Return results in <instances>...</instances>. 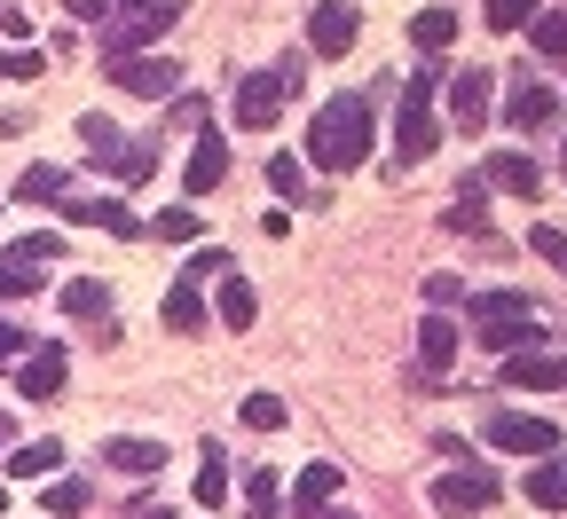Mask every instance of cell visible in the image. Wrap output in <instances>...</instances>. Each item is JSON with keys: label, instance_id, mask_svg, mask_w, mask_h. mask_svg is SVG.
Instances as JSON below:
<instances>
[{"label": "cell", "instance_id": "cell-1", "mask_svg": "<svg viewBox=\"0 0 567 519\" xmlns=\"http://www.w3.org/2000/svg\"><path fill=\"white\" fill-rule=\"evenodd\" d=\"M308 158L323 174H354V166H363L371 158V103L363 95H331L316 111V126H308Z\"/></svg>", "mask_w": 567, "mask_h": 519}, {"label": "cell", "instance_id": "cell-2", "mask_svg": "<svg viewBox=\"0 0 567 519\" xmlns=\"http://www.w3.org/2000/svg\"><path fill=\"white\" fill-rule=\"evenodd\" d=\"M473 339L488 354H528L536 346V300L528 291H473Z\"/></svg>", "mask_w": 567, "mask_h": 519}, {"label": "cell", "instance_id": "cell-3", "mask_svg": "<svg viewBox=\"0 0 567 519\" xmlns=\"http://www.w3.org/2000/svg\"><path fill=\"white\" fill-rule=\"evenodd\" d=\"M434 95H442V71H410V87H402V126H394L402 166L434 158V142H442V126H434Z\"/></svg>", "mask_w": 567, "mask_h": 519}, {"label": "cell", "instance_id": "cell-4", "mask_svg": "<svg viewBox=\"0 0 567 519\" xmlns=\"http://www.w3.org/2000/svg\"><path fill=\"white\" fill-rule=\"evenodd\" d=\"M488 449H505V457H551L559 449V425L551 417H520V409H496L488 417Z\"/></svg>", "mask_w": 567, "mask_h": 519}, {"label": "cell", "instance_id": "cell-5", "mask_svg": "<svg viewBox=\"0 0 567 519\" xmlns=\"http://www.w3.org/2000/svg\"><path fill=\"white\" fill-rule=\"evenodd\" d=\"M292 95H300V87H292V80H284V71H276V63H268V71H252V80L237 87V126H245V134H260V126H276V118H284V103H292Z\"/></svg>", "mask_w": 567, "mask_h": 519}, {"label": "cell", "instance_id": "cell-6", "mask_svg": "<svg viewBox=\"0 0 567 519\" xmlns=\"http://www.w3.org/2000/svg\"><path fill=\"white\" fill-rule=\"evenodd\" d=\"M111 87H126V95H142V103H158V95L182 87V71H174L166 55H118V63H111Z\"/></svg>", "mask_w": 567, "mask_h": 519}, {"label": "cell", "instance_id": "cell-7", "mask_svg": "<svg viewBox=\"0 0 567 519\" xmlns=\"http://www.w3.org/2000/svg\"><path fill=\"white\" fill-rule=\"evenodd\" d=\"M488 504H496V473H442L434 480V511L442 519H473Z\"/></svg>", "mask_w": 567, "mask_h": 519}, {"label": "cell", "instance_id": "cell-8", "mask_svg": "<svg viewBox=\"0 0 567 519\" xmlns=\"http://www.w3.org/2000/svg\"><path fill=\"white\" fill-rule=\"evenodd\" d=\"M63 370H71V354H63L55 339H40V346L17 362V394H24V402H55V394H63Z\"/></svg>", "mask_w": 567, "mask_h": 519}, {"label": "cell", "instance_id": "cell-9", "mask_svg": "<svg viewBox=\"0 0 567 519\" xmlns=\"http://www.w3.org/2000/svg\"><path fill=\"white\" fill-rule=\"evenodd\" d=\"M354 40H363V17H354V0H323V9L308 17V48H316V55H347Z\"/></svg>", "mask_w": 567, "mask_h": 519}, {"label": "cell", "instance_id": "cell-10", "mask_svg": "<svg viewBox=\"0 0 567 519\" xmlns=\"http://www.w3.org/2000/svg\"><path fill=\"white\" fill-rule=\"evenodd\" d=\"M481 181H488V189H505V197H528V205L544 197V166H536L528 150H496Z\"/></svg>", "mask_w": 567, "mask_h": 519}, {"label": "cell", "instance_id": "cell-11", "mask_svg": "<svg viewBox=\"0 0 567 519\" xmlns=\"http://www.w3.org/2000/svg\"><path fill=\"white\" fill-rule=\"evenodd\" d=\"M442 87H450V118H457L465 134L488 126V111H496V95H488L496 80H488V71H457V80H442Z\"/></svg>", "mask_w": 567, "mask_h": 519}, {"label": "cell", "instance_id": "cell-12", "mask_svg": "<svg viewBox=\"0 0 567 519\" xmlns=\"http://www.w3.org/2000/svg\"><path fill=\"white\" fill-rule=\"evenodd\" d=\"M505 386H520V394H551V386H567V354H544V346L513 354V362H505Z\"/></svg>", "mask_w": 567, "mask_h": 519}, {"label": "cell", "instance_id": "cell-13", "mask_svg": "<svg viewBox=\"0 0 567 519\" xmlns=\"http://www.w3.org/2000/svg\"><path fill=\"white\" fill-rule=\"evenodd\" d=\"M103 465H111V473H126V480H151V473L166 465V440H142V433H118V440H103Z\"/></svg>", "mask_w": 567, "mask_h": 519}, {"label": "cell", "instance_id": "cell-14", "mask_svg": "<svg viewBox=\"0 0 567 519\" xmlns=\"http://www.w3.org/2000/svg\"><path fill=\"white\" fill-rule=\"evenodd\" d=\"M166 17H174V9H166V0H158V9H151V17H118V24H103L95 40H103V55L118 63V55H134V48H151V40L166 32Z\"/></svg>", "mask_w": 567, "mask_h": 519}, {"label": "cell", "instance_id": "cell-15", "mask_svg": "<svg viewBox=\"0 0 567 519\" xmlns=\"http://www.w3.org/2000/svg\"><path fill=\"white\" fill-rule=\"evenodd\" d=\"M339 480H347L339 465H308V473L292 480V519H323V511H331V496H339Z\"/></svg>", "mask_w": 567, "mask_h": 519}, {"label": "cell", "instance_id": "cell-16", "mask_svg": "<svg viewBox=\"0 0 567 519\" xmlns=\"http://www.w3.org/2000/svg\"><path fill=\"white\" fill-rule=\"evenodd\" d=\"M221 174H229L221 134H197V150H189V166H182V189H189V197H205V189H221Z\"/></svg>", "mask_w": 567, "mask_h": 519}, {"label": "cell", "instance_id": "cell-17", "mask_svg": "<svg viewBox=\"0 0 567 519\" xmlns=\"http://www.w3.org/2000/svg\"><path fill=\"white\" fill-rule=\"evenodd\" d=\"M417 362H425V378H442V370L457 362V323L450 315H425L417 323Z\"/></svg>", "mask_w": 567, "mask_h": 519}, {"label": "cell", "instance_id": "cell-18", "mask_svg": "<svg viewBox=\"0 0 567 519\" xmlns=\"http://www.w3.org/2000/svg\"><path fill=\"white\" fill-rule=\"evenodd\" d=\"M505 111H513V126H520V134H544V126L559 118V95L528 80V87H513V103H505Z\"/></svg>", "mask_w": 567, "mask_h": 519}, {"label": "cell", "instance_id": "cell-19", "mask_svg": "<svg viewBox=\"0 0 567 519\" xmlns=\"http://www.w3.org/2000/svg\"><path fill=\"white\" fill-rule=\"evenodd\" d=\"M71 220H95V229H111V237H126V245L142 237V220H134L118 197H80V205H71Z\"/></svg>", "mask_w": 567, "mask_h": 519}, {"label": "cell", "instance_id": "cell-20", "mask_svg": "<svg viewBox=\"0 0 567 519\" xmlns=\"http://www.w3.org/2000/svg\"><path fill=\"white\" fill-rule=\"evenodd\" d=\"M528 504H536V511H567V457L528 465Z\"/></svg>", "mask_w": 567, "mask_h": 519}, {"label": "cell", "instance_id": "cell-21", "mask_svg": "<svg viewBox=\"0 0 567 519\" xmlns=\"http://www.w3.org/2000/svg\"><path fill=\"white\" fill-rule=\"evenodd\" d=\"M63 465V440H24V449H9V480H55Z\"/></svg>", "mask_w": 567, "mask_h": 519}, {"label": "cell", "instance_id": "cell-22", "mask_svg": "<svg viewBox=\"0 0 567 519\" xmlns=\"http://www.w3.org/2000/svg\"><path fill=\"white\" fill-rule=\"evenodd\" d=\"M166 331H205V291H197V276H182V283L166 291Z\"/></svg>", "mask_w": 567, "mask_h": 519}, {"label": "cell", "instance_id": "cell-23", "mask_svg": "<svg viewBox=\"0 0 567 519\" xmlns=\"http://www.w3.org/2000/svg\"><path fill=\"white\" fill-rule=\"evenodd\" d=\"M252 315H260V291L229 268V276H221V323H229V331H252Z\"/></svg>", "mask_w": 567, "mask_h": 519}, {"label": "cell", "instance_id": "cell-24", "mask_svg": "<svg viewBox=\"0 0 567 519\" xmlns=\"http://www.w3.org/2000/svg\"><path fill=\"white\" fill-rule=\"evenodd\" d=\"M197 504H205V511H221V504H229V457H221V440L205 449V473H197Z\"/></svg>", "mask_w": 567, "mask_h": 519}, {"label": "cell", "instance_id": "cell-25", "mask_svg": "<svg viewBox=\"0 0 567 519\" xmlns=\"http://www.w3.org/2000/svg\"><path fill=\"white\" fill-rule=\"evenodd\" d=\"M410 40H417L425 55H442V48L457 40V17H450V9H425V17H410Z\"/></svg>", "mask_w": 567, "mask_h": 519}, {"label": "cell", "instance_id": "cell-26", "mask_svg": "<svg viewBox=\"0 0 567 519\" xmlns=\"http://www.w3.org/2000/svg\"><path fill=\"white\" fill-rule=\"evenodd\" d=\"M111 174H118V181H151V174H158V142H118Z\"/></svg>", "mask_w": 567, "mask_h": 519}, {"label": "cell", "instance_id": "cell-27", "mask_svg": "<svg viewBox=\"0 0 567 519\" xmlns=\"http://www.w3.org/2000/svg\"><path fill=\"white\" fill-rule=\"evenodd\" d=\"M17 197H24V205H55V197H63V166H24V174H17Z\"/></svg>", "mask_w": 567, "mask_h": 519}, {"label": "cell", "instance_id": "cell-28", "mask_svg": "<svg viewBox=\"0 0 567 519\" xmlns=\"http://www.w3.org/2000/svg\"><path fill=\"white\" fill-rule=\"evenodd\" d=\"M276 496H284V480H276L268 465L245 473V511H252V519H276Z\"/></svg>", "mask_w": 567, "mask_h": 519}, {"label": "cell", "instance_id": "cell-29", "mask_svg": "<svg viewBox=\"0 0 567 519\" xmlns=\"http://www.w3.org/2000/svg\"><path fill=\"white\" fill-rule=\"evenodd\" d=\"M87 504H95V488H87V480H48V511H55V519H80Z\"/></svg>", "mask_w": 567, "mask_h": 519}, {"label": "cell", "instance_id": "cell-30", "mask_svg": "<svg viewBox=\"0 0 567 519\" xmlns=\"http://www.w3.org/2000/svg\"><path fill=\"white\" fill-rule=\"evenodd\" d=\"M80 142L95 150V166H111V158H118V126H111L103 111H87V118H80Z\"/></svg>", "mask_w": 567, "mask_h": 519}, {"label": "cell", "instance_id": "cell-31", "mask_svg": "<svg viewBox=\"0 0 567 519\" xmlns=\"http://www.w3.org/2000/svg\"><path fill=\"white\" fill-rule=\"evenodd\" d=\"M158 237H166V245H197V237H205V220H197L189 205H166V212H158Z\"/></svg>", "mask_w": 567, "mask_h": 519}, {"label": "cell", "instance_id": "cell-32", "mask_svg": "<svg viewBox=\"0 0 567 519\" xmlns=\"http://www.w3.org/2000/svg\"><path fill=\"white\" fill-rule=\"evenodd\" d=\"M536 24V0H488V32H528Z\"/></svg>", "mask_w": 567, "mask_h": 519}, {"label": "cell", "instance_id": "cell-33", "mask_svg": "<svg viewBox=\"0 0 567 519\" xmlns=\"http://www.w3.org/2000/svg\"><path fill=\"white\" fill-rule=\"evenodd\" d=\"M237 417H245L252 433H276V425H284V402H276V394H245V409H237Z\"/></svg>", "mask_w": 567, "mask_h": 519}, {"label": "cell", "instance_id": "cell-34", "mask_svg": "<svg viewBox=\"0 0 567 519\" xmlns=\"http://www.w3.org/2000/svg\"><path fill=\"white\" fill-rule=\"evenodd\" d=\"M528 32H536V55H567V9H551V17H536Z\"/></svg>", "mask_w": 567, "mask_h": 519}, {"label": "cell", "instance_id": "cell-35", "mask_svg": "<svg viewBox=\"0 0 567 519\" xmlns=\"http://www.w3.org/2000/svg\"><path fill=\"white\" fill-rule=\"evenodd\" d=\"M63 308H71V315H103L111 291H103V283H63Z\"/></svg>", "mask_w": 567, "mask_h": 519}, {"label": "cell", "instance_id": "cell-36", "mask_svg": "<svg viewBox=\"0 0 567 519\" xmlns=\"http://www.w3.org/2000/svg\"><path fill=\"white\" fill-rule=\"evenodd\" d=\"M268 181H276L284 205H292V197H300V158H292V150H276V158H268Z\"/></svg>", "mask_w": 567, "mask_h": 519}, {"label": "cell", "instance_id": "cell-37", "mask_svg": "<svg viewBox=\"0 0 567 519\" xmlns=\"http://www.w3.org/2000/svg\"><path fill=\"white\" fill-rule=\"evenodd\" d=\"M457 300H465V283H457V276H425V308H434V315H450Z\"/></svg>", "mask_w": 567, "mask_h": 519}, {"label": "cell", "instance_id": "cell-38", "mask_svg": "<svg viewBox=\"0 0 567 519\" xmlns=\"http://www.w3.org/2000/svg\"><path fill=\"white\" fill-rule=\"evenodd\" d=\"M32 291H40V276H32V268L0 260V300H32Z\"/></svg>", "mask_w": 567, "mask_h": 519}, {"label": "cell", "instance_id": "cell-39", "mask_svg": "<svg viewBox=\"0 0 567 519\" xmlns=\"http://www.w3.org/2000/svg\"><path fill=\"white\" fill-rule=\"evenodd\" d=\"M55 252H63V237H24L9 260H17V268H40V260H55Z\"/></svg>", "mask_w": 567, "mask_h": 519}, {"label": "cell", "instance_id": "cell-40", "mask_svg": "<svg viewBox=\"0 0 567 519\" xmlns=\"http://www.w3.org/2000/svg\"><path fill=\"white\" fill-rule=\"evenodd\" d=\"M528 245H536L551 268H567V237H559V229H528Z\"/></svg>", "mask_w": 567, "mask_h": 519}, {"label": "cell", "instance_id": "cell-41", "mask_svg": "<svg viewBox=\"0 0 567 519\" xmlns=\"http://www.w3.org/2000/svg\"><path fill=\"white\" fill-rule=\"evenodd\" d=\"M0 71H9V80H40V48L32 55H0Z\"/></svg>", "mask_w": 567, "mask_h": 519}, {"label": "cell", "instance_id": "cell-42", "mask_svg": "<svg viewBox=\"0 0 567 519\" xmlns=\"http://www.w3.org/2000/svg\"><path fill=\"white\" fill-rule=\"evenodd\" d=\"M17 354H32V339H24L17 323H0V362H17Z\"/></svg>", "mask_w": 567, "mask_h": 519}, {"label": "cell", "instance_id": "cell-43", "mask_svg": "<svg viewBox=\"0 0 567 519\" xmlns=\"http://www.w3.org/2000/svg\"><path fill=\"white\" fill-rule=\"evenodd\" d=\"M63 9L80 17V24H95V32H103V0H63Z\"/></svg>", "mask_w": 567, "mask_h": 519}, {"label": "cell", "instance_id": "cell-44", "mask_svg": "<svg viewBox=\"0 0 567 519\" xmlns=\"http://www.w3.org/2000/svg\"><path fill=\"white\" fill-rule=\"evenodd\" d=\"M134 519H174V504L158 496V504H134Z\"/></svg>", "mask_w": 567, "mask_h": 519}, {"label": "cell", "instance_id": "cell-45", "mask_svg": "<svg viewBox=\"0 0 567 519\" xmlns=\"http://www.w3.org/2000/svg\"><path fill=\"white\" fill-rule=\"evenodd\" d=\"M111 9H126V17H151V9H158V0H111Z\"/></svg>", "mask_w": 567, "mask_h": 519}, {"label": "cell", "instance_id": "cell-46", "mask_svg": "<svg viewBox=\"0 0 567 519\" xmlns=\"http://www.w3.org/2000/svg\"><path fill=\"white\" fill-rule=\"evenodd\" d=\"M0 449H9V409H0Z\"/></svg>", "mask_w": 567, "mask_h": 519}, {"label": "cell", "instance_id": "cell-47", "mask_svg": "<svg viewBox=\"0 0 567 519\" xmlns=\"http://www.w3.org/2000/svg\"><path fill=\"white\" fill-rule=\"evenodd\" d=\"M559 174H567V142H559Z\"/></svg>", "mask_w": 567, "mask_h": 519}, {"label": "cell", "instance_id": "cell-48", "mask_svg": "<svg viewBox=\"0 0 567 519\" xmlns=\"http://www.w3.org/2000/svg\"><path fill=\"white\" fill-rule=\"evenodd\" d=\"M323 519H354V511H323Z\"/></svg>", "mask_w": 567, "mask_h": 519}, {"label": "cell", "instance_id": "cell-49", "mask_svg": "<svg viewBox=\"0 0 567 519\" xmlns=\"http://www.w3.org/2000/svg\"><path fill=\"white\" fill-rule=\"evenodd\" d=\"M0 511H9V488H0Z\"/></svg>", "mask_w": 567, "mask_h": 519}]
</instances>
